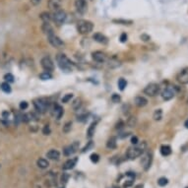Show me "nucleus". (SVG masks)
Here are the masks:
<instances>
[{"mask_svg": "<svg viewBox=\"0 0 188 188\" xmlns=\"http://www.w3.org/2000/svg\"><path fill=\"white\" fill-rule=\"evenodd\" d=\"M161 154L164 156V157H168L171 154V148L168 145H162L161 147Z\"/></svg>", "mask_w": 188, "mask_h": 188, "instance_id": "nucleus-23", "label": "nucleus"}, {"mask_svg": "<svg viewBox=\"0 0 188 188\" xmlns=\"http://www.w3.org/2000/svg\"><path fill=\"white\" fill-rule=\"evenodd\" d=\"M20 109L21 111H25V109L28 108V106H29V105H28L27 102H20Z\"/></svg>", "mask_w": 188, "mask_h": 188, "instance_id": "nucleus-42", "label": "nucleus"}, {"mask_svg": "<svg viewBox=\"0 0 188 188\" xmlns=\"http://www.w3.org/2000/svg\"><path fill=\"white\" fill-rule=\"evenodd\" d=\"M134 104H135L138 108H143V106H145L148 104V100L145 97L139 96V97L135 98V100H134Z\"/></svg>", "mask_w": 188, "mask_h": 188, "instance_id": "nucleus-21", "label": "nucleus"}, {"mask_svg": "<svg viewBox=\"0 0 188 188\" xmlns=\"http://www.w3.org/2000/svg\"><path fill=\"white\" fill-rule=\"evenodd\" d=\"M0 88H1V90L4 92V93H11V87H10V85L8 82H4L0 85Z\"/></svg>", "mask_w": 188, "mask_h": 188, "instance_id": "nucleus-28", "label": "nucleus"}, {"mask_svg": "<svg viewBox=\"0 0 188 188\" xmlns=\"http://www.w3.org/2000/svg\"><path fill=\"white\" fill-rule=\"evenodd\" d=\"M152 161H153V154L152 152H148V153L144 156L143 159H142V165H143V168L145 171H148L150 168V166L152 165Z\"/></svg>", "mask_w": 188, "mask_h": 188, "instance_id": "nucleus-13", "label": "nucleus"}, {"mask_svg": "<svg viewBox=\"0 0 188 188\" xmlns=\"http://www.w3.org/2000/svg\"><path fill=\"white\" fill-rule=\"evenodd\" d=\"M71 128H72V123H71L70 121L68 122H66L64 124V126H63V132L64 133H69L70 131H71Z\"/></svg>", "mask_w": 188, "mask_h": 188, "instance_id": "nucleus-33", "label": "nucleus"}, {"mask_svg": "<svg viewBox=\"0 0 188 188\" xmlns=\"http://www.w3.org/2000/svg\"><path fill=\"white\" fill-rule=\"evenodd\" d=\"M162 117V109H157V111L154 112L153 118L155 120H161Z\"/></svg>", "mask_w": 188, "mask_h": 188, "instance_id": "nucleus-32", "label": "nucleus"}, {"mask_svg": "<svg viewBox=\"0 0 188 188\" xmlns=\"http://www.w3.org/2000/svg\"><path fill=\"white\" fill-rule=\"evenodd\" d=\"M93 38L96 41L100 42V44H106L108 42V38H106L105 35H102V33H96L93 35Z\"/></svg>", "mask_w": 188, "mask_h": 188, "instance_id": "nucleus-17", "label": "nucleus"}, {"mask_svg": "<svg viewBox=\"0 0 188 188\" xmlns=\"http://www.w3.org/2000/svg\"><path fill=\"white\" fill-rule=\"evenodd\" d=\"M51 16H52V21L56 25H58V26H60V25H62L63 23L65 22L66 17H67L66 12L62 9L53 11V14H51Z\"/></svg>", "mask_w": 188, "mask_h": 188, "instance_id": "nucleus-5", "label": "nucleus"}, {"mask_svg": "<svg viewBox=\"0 0 188 188\" xmlns=\"http://www.w3.org/2000/svg\"><path fill=\"white\" fill-rule=\"evenodd\" d=\"M34 106L38 113H45L49 108V102L44 98L35 99L34 101Z\"/></svg>", "mask_w": 188, "mask_h": 188, "instance_id": "nucleus-4", "label": "nucleus"}, {"mask_svg": "<svg viewBox=\"0 0 188 188\" xmlns=\"http://www.w3.org/2000/svg\"><path fill=\"white\" fill-rule=\"evenodd\" d=\"M75 8L80 14H85L88 10L87 0H75Z\"/></svg>", "mask_w": 188, "mask_h": 188, "instance_id": "nucleus-10", "label": "nucleus"}, {"mask_svg": "<svg viewBox=\"0 0 188 188\" xmlns=\"http://www.w3.org/2000/svg\"><path fill=\"white\" fill-rule=\"evenodd\" d=\"M112 22L115 24H119V25H131L133 23V21L125 20V19H114V20H112Z\"/></svg>", "mask_w": 188, "mask_h": 188, "instance_id": "nucleus-27", "label": "nucleus"}, {"mask_svg": "<svg viewBox=\"0 0 188 188\" xmlns=\"http://www.w3.org/2000/svg\"><path fill=\"white\" fill-rule=\"evenodd\" d=\"M146 147H147L146 142H143V143H141L139 145L137 144L136 146L129 148L126 153L127 158L129 159H135L137 158H139L140 156H142V154H144L145 150H146Z\"/></svg>", "mask_w": 188, "mask_h": 188, "instance_id": "nucleus-1", "label": "nucleus"}, {"mask_svg": "<svg viewBox=\"0 0 188 188\" xmlns=\"http://www.w3.org/2000/svg\"><path fill=\"white\" fill-rule=\"evenodd\" d=\"M93 146H94L93 141H89V142H88V144L83 148V151H82V152H83V153H85V152H88L89 150H90V149L93 148Z\"/></svg>", "mask_w": 188, "mask_h": 188, "instance_id": "nucleus-38", "label": "nucleus"}, {"mask_svg": "<svg viewBox=\"0 0 188 188\" xmlns=\"http://www.w3.org/2000/svg\"><path fill=\"white\" fill-rule=\"evenodd\" d=\"M37 165L38 168H48L49 162L47 159H38L37 161Z\"/></svg>", "mask_w": 188, "mask_h": 188, "instance_id": "nucleus-24", "label": "nucleus"}, {"mask_svg": "<svg viewBox=\"0 0 188 188\" xmlns=\"http://www.w3.org/2000/svg\"><path fill=\"white\" fill-rule=\"evenodd\" d=\"M127 41V35L126 34H122L120 35V41L121 42H125Z\"/></svg>", "mask_w": 188, "mask_h": 188, "instance_id": "nucleus-46", "label": "nucleus"}, {"mask_svg": "<svg viewBox=\"0 0 188 188\" xmlns=\"http://www.w3.org/2000/svg\"><path fill=\"white\" fill-rule=\"evenodd\" d=\"M53 113H54L56 119L59 120L60 118L62 117L63 113H64V111H63V108L59 105H56L55 104L54 105H53Z\"/></svg>", "mask_w": 188, "mask_h": 188, "instance_id": "nucleus-20", "label": "nucleus"}, {"mask_svg": "<svg viewBox=\"0 0 188 188\" xmlns=\"http://www.w3.org/2000/svg\"><path fill=\"white\" fill-rule=\"evenodd\" d=\"M175 94H176V88L174 86H169L164 90V92L162 93V97L164 100L169 101L174 97Z\"/></svg>", "mask_w": 188, "mask_h": 188, "instance_id": "nucleus-9", "label": "nucleus"}, {"mask_svg": "<svg viewBox=\"0 0 188 188\" xmlns=\"http://www.w3.org/2000/svg\"><path fill=\"white\" fill-rule=\"evenodd\" d=\"M2 116H3V118L7 119V118L9 117V112L8 111H3L2 112Z\"/></svg>", "mask_w": 188, "mask_h": 188, "instance_id": "nucleus-49", "label": "nucleus"}, {"mask_svg": "<svg viewBox=\"0 0 188 188\" xmlns=\"http://www.w3.org/2000/svg\"><path fill=\"white\" fill-rule=\"evenodd\" d=\"M50 128H49L48 125H44V128H42V133H44V135H49L50 134Z\"/></svg>", "mask_w": 188, "mask_h": 188, "instance_id": "nucleus-41", "label": "nucleus"}, {"mask_svg": "<svg viewBox=\"0 0 188 188\" xmlns=\"http://www.w3.org/2000/svg\"><path fill=\"white\" fill-rule=\"evenodd\" d=\"M41 31L44 32V34L47 35V37H48V35L54 34L53 28L51 27V25L49 23H42V25H41Z\"/></svg>", "mask_w": 188, "mask_h": 188, "instance_id": "nucleus-18", "label": "nucleus"}, {"mask_svg": "<svg viewBox=\"0 0 188 188\" xmlns=\"http://www.w3.org/2000/svg\"><path fill=\"white\" fill-rule=\"evenodd\" d=\"M140 38H141V40L143 41H150V40H151V37H150V35H146V34H143V35H142L141 37H140Z\"/></svg>", "mask_w": 188, "mask_h": 188, "instance_id": "nucleus-44", "label": "nucleus"}, {"mask_svg": "<svg viewBox=\"0 0 188 188\" xmlns=\"http://www.w3.org/2000/svg\"><path fill=\"white\" fill-rule=\"evenodd\" d=\"M4 79L6 82H8V83H12L14 82V76L12 75L11 73H7L6 75L4 76Z\"/></svg>", "mask_w": 188, "mask_h": 188, "instance_id": "nucleus-37", "label": "nucleus"}, {"mask_svg": "<svg viewBox=\"0 0 188 188\" xmlns=\"http://www.w3.org/2000/svg\"><path fill=\"white\" fill-rule=\"evenodd\" d=\"M56 61H57L59 67L63 71H66V72L72 71L74 64L70 61L65 54H63V53H59V54H57V56H56Z\"/></svg>", "mask_w": 188, "mask_h": 188, "instance_id": "nucleus-2", "label": "nucleus"}, {"mask_svg": "<svg viewBox=\"0 0 188 188\" xmlns=\"http://www.w3.org/2000/svg\"><path fill=\"white\" fill-rule=\"evenodd\" d=\"M187 188H188V187H187Z\"/></svg>", "mask_w": 188, "mask_h": 188, "instance_id": "nucleus-52", "label": "nucleus"}, {"mask_svg": "<svg viewBox=\"0 0 188 188\" xmlns=\"http://www.w3.org/2000/svg\"><path fill=\"white\" fill-rule=\"evenodd\" d=\"M40 18H41V20L44 23H49V22H50V20H52L51 14L49 13V12H47V11H44V12L41 13Z\"/></svg>", "mask_w": 188, "mask_h": 188, "instance_id": "nucleus-22", "label": "nucleus"}, {"mask_svg": "<svg viewBox=\"0 0 188 188\" xmlns=\"http://www.w3.org/2000/svg\"><path fill=\"white\" fill-rule=\"evenodd\" d=\"M136 124H137V118L135 116H130L128 120H127V125H128V127H135Z\"/></svg>", "mask_w": 188, "mask_h": 188, "instance_id": "nucleus-29", "label": "nucleus"}, {"mask_svg": "<svg viewBox=\"0 0 188 188\" xmlns=\"http://www.w3.org/2000/svg\"><path fill=\"white\" fill-rule=\"evenodd\" d=\"M124 127V122L122 121V120H119V121L116 123V126H115V128L116 129H121Z\"/></svg>", "mask_w": 188, "mask_h": 188, "instance_id": "nucleus-45", "label": "nucleus"}, {"mask_svg": "<svg viewBox=\"0 0 188 188\" xmlns=\"http://www.w3.org/2000/svg\"><path fill=\"white\" fill-rule=\"evenodd\" d=\"M47 40H48L49 44H50L52 47H55V48H61V47H64V42H63V41L60 38H58L57 35H55L54 34L48 35Z\"/></svg>", "mask_w": 188, "mask_h": 188, "instance_id": "nucleus-8", "label": "nucleus"}, {"mask_svg": "<svg viewBox=\"0 0 188 188\" xmlns=\"http://www.w3.org/2000/svg\"><path fill=\"white\" fill-rule=\"evenodd\" d=\"M78 162V159L77 158H74V159H69L68 161H66L64 162V165H63L62 168L64 169V171H69V169H72L74 166L76 165Z\"/></svg>", "mask_w": 188, "mask_h": 188, "instance_id": "nucleus-16", "label": "nucleus"}, {"mask_svg": "<svg viewBox=\"0 0 188 188\" xmlns=\"http://www.w3.org/2000/svg\"><path fill=\"white\" fill-rule=\"evenodd\" d=\"M96 125H97V124L94 122V123H92L91 125H90V127L88 128V131H87V136H88V138H92V137L94 136L95 130H96Z\"/></svg>", "mask_w": 188, "mask_h": 188, "instance_id": "nucleus-26", "label": "nucleus"}, {"mask_svg": "<svg viewBox=\"0 0 188 188\" xmlns=\"http://www.w3.org/2000/svg\"><path fill=\"white\" fill-rule=\"evenodd\" d=\"M81 105H82V102H81L80 99H76V100H74L72 102V108H73V109L77 111V109H79L81 108Z\"/></svg>", "mask_w": 188, "mask_h": 188, "instance_id": "nucleus-31", "label": "nucleus"}, {"mask_svg": "<svg viewBox=\"0 0 188 188\" xmlns=\"http://www.w3.org/2000/svg\"><path fill=\"white\" fill-rule=\"evenodd\" d=\"M68 178H69V175L67 174V173H63L61 176V182L65 184L67 181H68Z\"/></svg>", "mask_w": 188, "mask_h": 188, "instance_id": "nucleus-43", "label": "nucleus"}, {"mask_svg": "<svg viewBox=\"0 0 188 188\" xmlns=\"http://www.w3.org/2000/svg\"><path fill=\"white\" fill-rule=\"evenodd\" d=\"M41 65L42 67V69L45 70L47 72L50 73L54 70V63H53L52 59L49 57V56H44V57L41 58Z\"/></svg>", "mask_w": 188, "mask_h": 188, "instance_id": "nucleus-6", "label": "nucleus"}, {"mask_svg": "<svg viewBox=\"0 0 188 188\" xmlns=\"http://www.w3.org/2000/svg\"><path fill=\"white\" fill-rule=\"evenodd\" d=\"M106 147L108 149H115L116 148V137H111L106 142Z\"/></svg>", "mask_w": 188, "mask_h": 188, "instance_id": "nucleus-25", "label": "nucleus"}, {"mask_svg": "<svg viewBox=\"0 0 188 188\" xmlns=\"http://www.w3.org/2000/svg\"><path fill=\"white\" fill-rule=\"evenodd\" d=\"M47 157L49 159H52V161H58L59 158H60V153H59L57 150H54V149H52V150L48 151L47 153Z\"/></svg>", "mask_w": 188, "mask_h": 188, "instance_id": "nucleus-19", "label": "nucleus"}, {"mask_svg": "<svg viewBox=\"0 0 188 188\" xmlns=\"http://www.w3.org/2000/svg\"><path fill=\"white\" fill-rule=\"evenodd\" d=\"M94 29V24L91 21L87 20H80L77 23V30L81 35H87L91 33Z\"/></svg>", "mask_w": 188, "mask_h": 188, "instance_id": "nucleus-3", "label": "nucleus"}, {"mask_svg": "<svg viewBox=\"0 0 188 188\" xmlns=\"http://www.w3.org/2000/svg\"><path fill=\"white\" fill-rule=\"evenodd\" d=\"M72 98H73V94H67V95H65L64 97L61 99V102H64V104H66V102H69Z\"/></svg>", "mask_w": 188, "mask_h": 188, "instance_id": "nucleus-36", "label": "nucleus"}, {"mask_svg": "<svg viewBox=\"0 0 188 188\" xmlns=\"http://www.w3.org/2000/svg\"><path fill=\"white\" fill-rule=\"evenodd\" d=\"M90 159H91V161L93 162H98L99 161H100V156H99L98 154H92L91 155V157H90Z\"/></svg>", "mask_w": 188, "mask_h": 188, "instance_id": "nucleus-40", "label": "nucleus"}, {"mask_svg": "<svg viewBox=\"0 0 188 188\" xmlns=\"http://www.w3.org/2000/svg\"><path fill=\"white\" fill-rule=\"evenodd\" d=\"M41 1V0H31V3H32V4H33V5L37 6V5L40 4Z\"/></svg>", "mask_w": 188, "mask_h": 188, "instance_id": "nucleus-48", "label": "nucleus"}, {"mask_svg": "<svg viewBox=\"0 0 188 188\" xmlns=\"http://www.w3.org/2000/svg\"><path fill=\"white\" fill-rule=\"evenodd\" d=\"M131 143H132L133 145H137L138 144V137L133 136L132 138H131Z\"/></svg>", "mask_w": 188, "mask_h": 188, "instance_id": "nucleus-47", "label": "nucleus"}, {"mask_svg": "<svg viewBox=\"0 0 188 188\" xmlns=\"http://www.w3.org/2000/svg\"><path fill=\"white\" fill-rule=\"evenodd\" d=\"M40 78L41 80H49V79H51L52 76L49 72H44L40 74Z\"/></svg>", "mask_w": 188, "mask_h": 188, "instance_id": "nucleus-34", "label": "nucleus"}, {"mask_svg": "<svg viewBox=\"0 0 188 188\" xmlns=\"http://www.w3.org/2000/svg\"><path fill=\"white\" fill-rule=\"evenodd\" d=\"M127 86V82L125 79H123V78H120L118 80V87H119V90L120 91H123L125 87Z\"/></svg>", "mask_w": 188, "mask_h": 188, "instance_id": "nucleus-30", "label": "nucleus"}, {"mask_svg": "<svg viewBox=\"0 0 188 188\" xmlns=\"http://www.w3.org/2000/svg\"><path fill=\"white\" fill-rule=\"evenodd\" d=\"M48 8L52 11L59 10L62 6V0H48L47 2Z\"/></svg>", "mask_w": 188, "mask_h": 188, "instance_id": "nucleus-15", "label": "nucleus"}, {"mask_svg": "<svg viewBox=\"0 0 188 188\" xmlns=\"http://www.w3.org/2000/svg\"><path fill=\"white\" fill-rule=\"evenodd\" d=\"M135 188H144V186L142 185V184H139V185H137V186H135Z\"/></svg>", "mask_w": 188, "mask_h": 188, "instance_id": "nucleus-51", "label": "nucleus"}, {"mask_svg": "<svg viewBox=\"0 0 188 188\" xmlns=\"http://www.w3.org/2000/svg\"><path fill=\"white\" fill-rule=\"evenodd\" d=\"M177 81L182 85L188 84V67L183 68L178 73V75H177Z\"/></svg>", "mask_w": 188, "mask_h": 188, "instance_id": "nucleus-12", "label": "nucleus"}, {"mask_svg": "<svg viewBox=\"0 0 188 188\" xmlns=\"http://www.w3.org/2000/svg\"><path fill=\"white\" fill-rule=\"evenodd\" d=\"M184 126H185L186 127V128L188 129V119L186 120V121H185V123H184Z\"/></svg>", "mask_w": 188, "mask_h": 188, "instance_id": "nucleus-50", "label": "nucleus"}, {"mask_svg": "<svg viewBox=\"0 0 188 188\" xmlns=\"http://www.w3.org/2000/svg\"><path fill=\"white\" fill-rule=\"evenodd\" d=\"M159 93V86L156 83H151L144 89V94L149 97H155Z\"/></svg>", "mask_w": 188, "mask_h": 188, "instance_id": "nucleus-7", "label": "nucleus"}, {"mask_svg": "<svg viewBox=\"0 0 188 188\" xmlns=\"http://www.w3.org/2000/svg\"><path fill=\"white\" fill-rule=\"evenodd\" d=\"M92 58H93L96 62L102 63L106 60V55L102 51H95L92 53Z\"/></svg>", "mask_w": 188, "mask_h": 188, "instance_id": "nucleus-14", "label": "nucleus"}, {"mask_svg": "<svg viewBox=\"0 0 188 188\" xmlns=\"http://www.w3.org/2000/svg\"><path fill=\"white\" fill-rule=\"evenodd\" d=\"M120 100H121V98H120V96L117 95V94H113L111 96V101L113 102H115V104H117V102H120Z\"/></svg>", "mask_w": 188, "mask_h": 188, "instance_id": "nucleus-39", "label": "nucleus"}, {"mask_svg": "<svg viewBox=\"0 0 188 188\" xmlns=\"http://www.w3.org/2000/svg\"><path fill=\"white\" fill-rule=\"evenodd\" d=\"M168 183V178H165V177H161V178H159V180H158V184L161 187L165 186Z\"/></svg>", "mask_w": 188, "mask_h": 188, "instance_id": "nucleus-35", "label": "nucleus"}, {"mask_svg": "<svg viewBox=\"0 0 188 188\" xmlns=\"http://www.w3.org/2000/svg\"><path fill=\"white\" fill-rule=\"evenodd\" d=\"M78 149H79V143H78V142H74L73 144H71L69 146H67L63 149V153H64L66 157H70L71 155L76 153Z\"/></svg>", "mask_w": 188, "mask_h": 188, "instance_id": "nucleus-11", "label": "nucleus"}]
</instances>
